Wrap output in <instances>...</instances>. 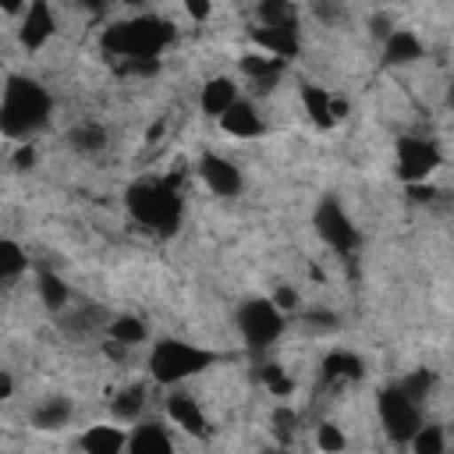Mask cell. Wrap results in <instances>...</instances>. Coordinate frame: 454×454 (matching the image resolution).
<instances>
[{"instance_id":"6da1fadb","label":"cell","mask_w":454,"mask_h":454,"mask_svg":"<svg viewBox=\"0 0 454 454\" xmlns=\"http://www.w3.org/2000/svg\"><path fill=\"white\" fill-rule=\"evenodd\" d=\"M50 121V92L32 78H7L0 96V131L7 138H28Z\"/></svg>"},{"instance_id":"7a4b0ae2","label":"cell","mask_w":454,"mask_h":454,"mask_svg":"<svg viewBox=\"0 0 454 454\" xmlns=\"http://www.w3.org/2000/svg\"><path fill=\"white\" fill-rule=\"evenodd\" d=\"M170 25L160 18H131L117 21L103 32V50L117 60H156L170 43Z\"/></svg>"},{"instance_id":"3957f363","label":"cell","mask_w":454,"mask_h":454,"mask_svg":"<svg viewBox=\"0 0 454 454\" xmlns=\"http://www.w3.org/2000/svg\"><path fill=\"white\" fill-rule=\"evenodd\" d=\"M216 362H220V355L209 348H199L188 340H156L149 351V376L156 383L170 387V383H181L195 372H206Z\"/></svg>"},{"instance_id":"277c9868","label":"cell","mask_w":454,"mask_h":454,"mask_svg":"<svg viewBox=\"0 0 454 454\" xmlns=\"http://www.w3.org/2000/svg\"><path fill=\"white\" fill-rule=\"evenodd\" d=\"M128 213L153 231H174L181 223V199L167 181H135L124 195Z\"/></svg>"},{"instance_id":"5b68a950","label":"cell","mask_w":454,"mask_h":454,"mask_svg":"<svg viewBox=\"0 0 454 454\" xmlns=\"http://www.w3.org/2000/svg\"><path fill=\"white\" fill-rule=\"evenodd\" d=\"M238 330L248 348H270L284 333V312L270 298H252L238 309Z\"/></svg>"},{"instance_id":"8992f818","label":"cell","mask_w":454,"mask_h":454,"mask_svg":"<svg viewBox=\"0 0 454 454\" xmlns=\"http://www.w3.org/2000/svg\"><path fill=\"white\" fill-rule=\"evenodd\" d=\"M376 408H380V422H383L387 436L397 440V443H408V440L415 436V429L422 426V408H419L415 401H408L397 387H387V390L380 394Z\"/></svg>"},{"instance_id":"52a82bcc","label":"cell","mask_w":454,"mask_h":454,"mask_svg":"<svg viewBox=\"0 0 454 454\" xmlns=\"http://www.w3.org/2000/svg\"><path fill=\"white\" fill-rule=\"evenodd\" d=\"M312 223H316V234H319L333 252H351V248L358 245V231H355L351 216L344 213V206H340L333 195L319 199V206H316V213H312Z\"/></svg>"},{"instance_id":"ba28073f","label":"cell","mask_w":454,"mask_h":454,"mask_svg":"<svg viewBox=\"0 0 454 454\" xmlns=\"http://www.w3.org/2000/svg\"><path fill=\"white\" fill-rule=\"evenodd\" d=\"M436 167H440V153L433 142H422V138H401L397 142V174L408 184H422Z\"/></svg>"},{"instance_id":"9c48e42d","label":"cell","mask_w":454,"mask_h":454,"mask_svg":"<svg viewBox=\"0 0 454 454\" xmlns=\"http://www.w3.org/2000/svg\"><path fill=\"white\" fill-rule=\"evenodd\" d=\"M199 177L209 184L213 195H223V199H234L241 192V170L227 160V156H216V153H206L199 160Z\"/></svg>"},{"instance_id":"30bf717a","label":"cell","mask_w":454,"mask_h":454,"mask_svg":"<svg viewBox=\"0 0 454 454\" xmlns=\"http://www.w3.org/2000/svg\"><path fill=\"white\" fill-rule=\"evenodd\" d=\"M53 32H57V21H53L50 4H43V0L28 4V7H25V18H21V28H18L21 46H25V50H39Z\"/></svg>"},{"instance_id":"8fae6325","label":"cell","mask_w":454,"mask_h":454,"mask_svg":"<svg viewBox=\"0 0 454 454\" xmlns=\"http://www.w3.org/2000/svg\"><path fill=\"white\" fill-rule=\"evenodd\" d=\"M124 454H174V440L160 422H138L128 433Z\"/></svg>"},{"instance_id":"7c38bea8","label":"cell","mask_w":454,"mask_h":454,"mask_svg":"<svg viewBox=\"0 0 454 454\" xmlns=\"http://www.w3.org/2000/svg\"><path fill=\"white\" fill-rule=\"evenodd\" d=\"M252 43L273 60H291L301 50L298 28H252Z\"/></svg>"},{"instance_id":"4fadbf2b","label":"cell","mask_w":454,"mask_h":454,"mask_svg":"<svg viewBox=\"0 0 454 454\" xmlns=\"http://www.w3.org/2000/svg\"><path fill=\"white\" fill-rule=\"evenodd\" d=\"M220 128L227 131V135H234V138H255L259 131H262V117L255 114V106L248 103V99H234L231 106H227V114L220 117Z\"/></svg>"},{"instance_id":"5bb4252c","label":"cell","mask_w":454,"mask_h":454,"mask_svg":"<svg viewBox=\"0 0 454 454\" xmlns=\"http://www.w3.org/2000/svg\"><path fill=\"white\" fill-rule=\"evenodd\" d=\"M124 443H128V433L121 426H110V422L89 426L82 433V450L85 454H124Z\"/></svg>"},{"instance_id":"9a60e30c","label":"cell","mask_w":454,"mask_h":454,"mask_svg":"<svg viewBox=\"0 0 454 454\" xmlns=\"http://www.w3.org/2000/svg\"><path fill=\"white\" fill-rule=\"evenodd\" d=\"M238 99V85L231 82V78H209L206 85H202V96H199V106H202V114L206 117H223L227 114V106Z\"/></svg>"},{"instance_id":"2e32d148","label":"cell","mask_w":454,"mask_h":454,"mask_svg":"<svg viewBox=\"0 0 454 454\" xmlns=\"http://www.w3.org/2000/svg\"><path fill=\"white\" fill-rule=\"evenodd\" d=\"M167 415L184 433H206V415H202V408H199V401L192 394H170L167 397Z\"/></svg>"},{"instance_id":"e0dca14e","label":"cell","mask_w":454,"mask_h":454,"mask_svg":"<svg viewBox=\"0 0 454 454\" xmlns=\"http://www.w3.org/2000/svg\"><path fill=\"white\" fill-rule=\"evenodd\" d=\"M71 401L64 397V394H53V397H46V401H39L35 404V411H32V426L35 429H43V433H50V429H64L67 422H71Z\"/></svg>"},{"instance_id":"ac0fdd59","label":"cell","mask_w":454,"mask_h":454,"mask_svg":"<svg viewBox=\"0 0 454 454\" xmlns=\"http://www.w3.org/2000/svg\"><path fill=\"white\" fill-rule=\"evenodd\" d=\"M383 57H387V64H411V60L422 57V39L415 32H408V28H394L387 35Z\"/></svg>"},{"instance_id":"d6986e66","label":"cell","mask_w":454,"mask_h":454,"mask_svg":"<svg viewBox=\"0 0 454 454\" xmlns=\"http://www.w3.org/2000/svg\"><path fill=\"white\" fill-rule=\"evenodd\" d=\"M262 28H298V7L287 0H262L255 7Z\"/></svg>"},{"instance_id":"ffe728a7","label":"cell","mask_w":454,"mask_h":454,"mask_svg":"<svg viewBox=\"0 0 454 454\" xmlns=\"http://www.w3.org/2000/svg\"><path fill=\"white\" fill-rule=\"evenodd\" d=\"M28 270V255L18 241L0 238V284H14Z\"/></svg>"},{"instance_id":"44dd1931","label":"cell","mask_w":454,"mask_h":454,"mask_svg":"<svg viewBox=\"0 0 454 454\" xmlns=\"http://www.w3.org/2000/svg\"><path fill=\"white\" fill-rule=\"evenodd\" d=\"M301 103L309 110V117L319 124V128H330L337 117H333V99L319 89V85H301Z\"/></svg>"},{"instance_id":"7402d4cb","label":"cell","mask_w":454,"mask_h":454,"mask_svg":"<svg viewBox=\"0 0 454 454\" xmlns=\"http://www.w3.org/2000/svg\"><path fill=\"white\" fill-rule=\"evenodd\" d=\"M106 330H110V340L121 344V348H135V344H142L149 337V330H145V323L138 316H117V319H110Z\"/></svg>"},{"instance_id":"603a6c76","label":"cell","mask_w":454,"mask_h":454,"mask_svg":"<svg viewBox=\"0 0 454 454\" xmlns=\"http://www.w3.org/2000/svg\"><path fill=\"white\" fill-rule=\"evenodd\" d=\"M110 408H114V419H121V422H138V419H142V408H145V387L135 383V387L121 390Z\"/></svg>"},{"instance_id":"cb8c5ba5","label":"cell","mask_w":454,"mask_h":454,"mask_svg":"<svg viewBox=\"0 0 454 454\" xmlns=\"http://www.w3.org/2000/svg\"><path fill=\"white\" fill-rule=\"evenodd\" d=\"M408 443H411V454H447V433L436 422H422Z\"/></svg>"},{"instance_id":"d4e9b609","label":"cell","mask_w":454,"mask_h":454,"mask_svg":"<svg viewBox=\"0 0 454 454\" xmlns=\"http://www.w3.org/2000/svg\"><path fill=\"white\" fill-rule=\"evenodd\" d=\"M323 369H326L330 380H358L362 376V358L351 355V351H333V355H326Z\"/></svg>"},{"instance_id":"484cf974","label":"cell","mask_w":454,"mask_h":454,"mask_svg":"<svg viewBox=\"0 0 454 454\" xmlns=\"http://www.w3.org/2000/svg\"><path fill=\"white\" fill-rule=\"evenodd\" d=\"M67 142H71L78 153H99V149L106 145V131H103L99 124L85 121V124H78V128L67 135Z\"/></svg>"},{"instance_id":"4316f807","label":"cell","mask_w":454,"mask_h":454,"mask_svg":"<svg viewBox=\"0 0 454 454\" xmlns=\"http://www.w3.org/2000/svg\"><path fill=\"white\" fill-rule=\"evenodd\" d=\"M39 294H43V305L50 312H60L67 305V284L57 273H39Z\"/></svg>"},{"instance_id":"83f0119b","label":"cell","mask_w":454,"mask_h":454,"mask_svg":"<svg viewBox=\"0 0 454 454\" xmlns=\"http://www.w3.org/2000/svg\"><path fill=\"white\" fill-rule=\"evenodd\" d=\"M408 401H415L419 408H422V401H426V394H429V387H433V372H426V369H419V372H411V376H404V380H397L394 383Z\"/></svg>"},{"instance_id":"f1b7e54d","label":"cell","mask_w":454,"mask_h":454,"mask_svg":"<svg viewBox=\"0 0 454 454\" xmlns=\"http://www.w3.org/2000/svg\"><path fill=\"white\" fill-rule=\"evenodd\" d=\"M241 67L252 74V78H262V82H273L277 74H280V67H284V60H273V57H266V53H248V57H241Z\"/></svg>"},{"instance_id":"f546056e","label":"cell","mask_w":454,"mask_h":454,"mask_svg":"<svg viewBox=\"0 0 454 454\" xmlns=\"http://www.w3.org/2000/svg\"><path fill=\"white\" fill-rule=\"evenodd\" d=\"M316 443H319V450H323V454H340V450L348 447V436L340 433V426L323 422V426L316 429Z\"/></svg>"},{"instance_id":"4dcf8cb0","label":"cell","mask_w":454,"mask_h":454,"mask_svg":"<svg viewBox=\"0 0 454 454\" xmlns=\"http://www.w3.org/2000/svg\"><path fill=\"white\" fill-rule=\"evenodd\" d=\"M262 380H266V387H270L273 394H280V397L291 390V380H287V376H284L277 365H262Z\"/></svg>"},{"instance_id":"1f68e13d","label":"cell","mask_w":454,"mask_h":454,"mask_svg":"<svg viewBox=\"0 0 454 454\" xmlns=\"http://www.w3.org/2000/svg\"><path fill=\"white\" fill-rule=\"evenodd\" d=\"M270 301H273V305H277V309H280V312H291V309H294V305H298V294H294V291H291V287H280V291H277V294H273V298H270Z\"/></svg>"},{"instance_id":"d6a6232c","label":"cell","mask_w":454,"mask_h":454,"mask_svg":"<svg viewBox=\"0 0 454 454\" xmlns=\"http://www.w3.org/2000/svg\"><path fill=\"white\" fill-rule=\"evenodd\" d=\"M32 163H35V149H32L28 142H21V149L14 153V167H21V170H25V167H32Z\"/></svg>"},{"instance_id":"836d02e7","label":"cell","mask_w":454,"mask_h":454,"mask_svg":"<svg viewBox=\"0 0 454 454\" xmlns=\"http://www.w3.org/2000/svg\"><path fill=\"white\" fill-rule=\"evenodd\" d=\"M408 195H411L415 202H429V199H433V188H429L426 181H422V184H408Z\"/></svg>"},{"instance_id":"e575fe53","label":"cell","mask_w":454,"mask_h":454,"mask_svg":"<svg viewBox=\"0 0 454 454\" xmlns=\"http://www.w3.org/2000/svg\"><path fill=\"white\" fill-rule=\"evenodd\" d=\"M184 11H188V14H192V18H209V11H213V7H209V4H206V0H199V4H195V0H192V4H188V7H184Z\"/></svg>"},{"instance_id":"d590c367","label":"cell","mask_w":454,"mask_h":454,"mask_svg":"<svg viewBox=\"0 0 454 454\" xmlns=\"http://www.w3.org/2000/svg\"><path fill=\"white\" fill-rule=\"evenodd\" d=\"M273 422H277L280 429H291V422H294V411H277V415H273Z\"/></svg>"},{"instance_id":"8d00e7d4","label":"cell","mask_w":454,"mask_h":454,"mask_svg":"<svg viewBox=\"0 0 454 454\" xmlns=\"http://www.w3.org/2000/svg\"><path fill=\"white\" fill-rule=\"evenodd\" d=\"M11 390H14V380H11L7 372H0V401H4V397H11Z\"/></svg>"}]
</instances>
